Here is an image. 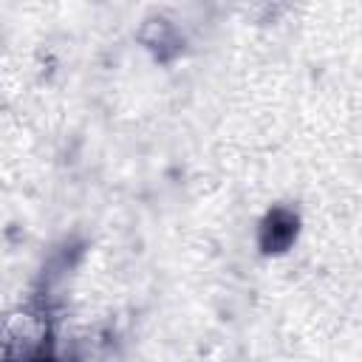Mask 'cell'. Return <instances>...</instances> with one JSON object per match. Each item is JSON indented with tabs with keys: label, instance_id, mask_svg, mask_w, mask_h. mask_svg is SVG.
Wrapping results in <instances>:
<instances>
[{
	"label": "cell",
	"instance_id": "obj_3",
	"mask_svg": "<svg viewBox=\"0 0 362 362\" xmlns=\"http://www.w3.org/2000/svg\"><path fill=\"white\" fill-rule=\"evenodd\" d=\"M141 42L158 57V59H170L181 51V40L175 34V28L167 20H150L141 31Z\"/></svg>",
	"mask_w": 362,
	"mask_h": 362
},
{
	"label": "cell",
	"instance_id": "obj_2",
	"mask_svg": "<svg viewBox=\"0 0 362 362\" xmlns=\"http://www.w3.org/2000/svg\"><path fill=\"white\" fill-rule=\"evenodd\" d=\"M294 238H297V215L291 209L277 206L263 218V226H260V249L263 252H269V255L286 252Z\"/></svg>",
	"mask_w": 362,
	"mask_h": 362
},
{
	"label": "cell",
	"instance_id": "obj_1",
	"mask_svg": "<svg viewBox=\"0 0 362 362\" xmlns=\"http://www.w3.org/2000/svg\"><path fill=\"white\" fill-rule=\"evenodd\" d=\"M45 331L34 317H11L0 328V356H37L42 354Z\"/></svg>",
	"mask_w": 362,
	"mask_h": 362
}]
</instances>
